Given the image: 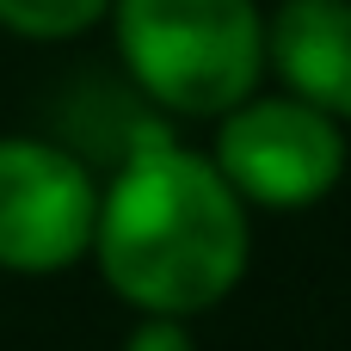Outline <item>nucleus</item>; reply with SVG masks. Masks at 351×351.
I'll use <instances>...</instances> for the list:
<instances>
[{
    "label": "nucleus",
    "mask_w": 351,
    "mask_h": 351,
    "mask_svg": "<svg viewBox=\"0 0 351 351\" xmlns=\"http://www.w3.org/2000/svg\"><path fill=\"white\" fill-rule=\"evenodd\" d=\"M265 74L351 123V0H284L265 19Z\"/></svg>",
    "instance_id": "obj_5"
},
{
    "label": "nucleus",
    "mask_w": 351,
    "mask_h": 351,
    "mask_svg": "<svg viewBox=\"0 0 351 351\" xmlns=\"http://www.w3.org/2000/svg\"><path fill=\"white\" fill-rule=\"evenodd\" d=\"M99 173L80 148L49 136H0V271L56 278L93 259Z\"/></svg>",
    "instance_id": "obj_4"
},
{
    "label": "nucleus",
    "mask_w": 351,
    "mask_h": 351,
    "mask_svg": "<svg viewBox=\"0 0 351 351\" xmlns=\"http://www.w3.org/2000/svg\"><path fill=\"white\" fill-rule=\"evenodd\" d=\"M111 19V0H0V31L25 43H68Z\"/></svg>",
    "instance_id": "obj_6"
},
{
    "label": "nucleus",
    "mask_w": 351,
    "mask_h": 351,
    "mask_svg": "<svg viewBox=\"0 0 351 351\" xmlns=\"http://www.w3.org/2000/svg\"><path fill=\"white\" fill-rule=\"evenodd\" d=\"M123 351H204V346H197L191 321H179V315H142L130 327Z\"/></svg>",
    "instance_id": "obj_7"
},
{
    "label": "nucleus",
    "mask_w": 351,
    "mask_h": 351,
    "mask_svg": "<svg viewBox=\"0 0 351 351\" xmlns=\"http://www.w3.org/2000/svg\"><path fill=\"white\" fill-rule=\"evenodd\" d=\"M210 160L247 197V210H308L346 179V123L296 93H247L216 117Z\"/></svg>",
    "instance_id": "obj_3"
},
{
    "label": "nucleus",
    "mask_w": 351,
    "mask_h": 351,
    "mask_svg": "<svg viewBox=\"0 0 351 351\" xmlns=\"http://www.w3.org/2000/svg\"><path fill=\"white\" fill-rule=\"evenodd\" d=\"M123 74L154 111L222 117L265 80L259 0H111Z\"/></svg>",
    "instance_id": "obj_2"
},
{
    "label": "nucleus",
    "mask_w": 351,
    "mask_h": 351,
    "mask_svg": "<svg viewBox=\"0 0 351 351\" xmlns=\"http://www.w3.org/2000/svg\"><path fill=\"white\" fill-rule=\"evenodd\" d=\"M93 265L136 315L197 321L241 290L253 265V210L210 154L160 130L99 185Z\"/></svg>",
    "instance_id": "obj_1"
}]
</instances>
